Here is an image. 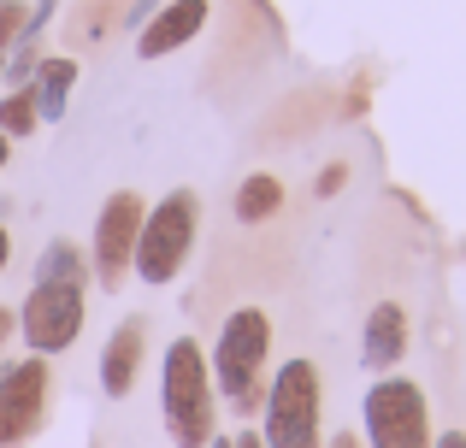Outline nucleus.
Masks as SVG:
<instances>
[{
    "label": "nucleus",
    "instance_id": "nucleus-20",
    "mask_svg": "<svg viewBox=\"0 0 466 448\" xmlns=\"http://www.w3.org/2000/svg\"><path fill=\"white\" fill-rule=\"evenodd\" d=\"M6 265H12V230L0 224V272H6Z\"/></svg>",
    "mask_w": 466,
    "mask_h": 448
},
{
    "label": "nucleus",
    "instance_id": "nucleus-11",
    "mask_svg": "<svg viewBox=\"0 0 466 448\" xmlns=\"http://www.w3.org/2000/svg\"><path fill=\"white\" fill-rule=\"evenodd\" d=\"M142 360H148V324L125 319L113 336H106V348H101V390H106V402H125V395L137 390Z\"/></svg>",
    "mask_w": 466,
    "mask_h": 448
},
{
    "label": "nucleus",
    "instance_id": "nucleus-3",
    "mask_svg": "<svg viewBox=\"0 0 466 448\" xmlns=\"http://www.w3.org/2000/svg\"><path fill=\"white\" fill-rule=\"evenodd\" d=\"M266 360H272V319H266V307L225 313L207 366H213V390L225 395L237 413H254V407L266 402V383H260Z\"/></svg>",
    "mask_w": 466,
    "mask_h": 448
},
{
    "label": "nucleus",
    "instance_id": "nucleus-23",
    "mask_svg": "<svg viewBox=\"0 0 466 448\" xmlns=\"http://www.w3.org/2000/svg\"><path fill=\"white\" fill-rule=\"evenodd\" d=\"M0 89H6V54H0Z\"/></svg>",
    "mask_w": 466,
    "mask_h": 448
},
{
    "label": "nucleus",
    "instance_id": "nucleus-6",
    "mask_svg": "<svg viewBox=\"0 0 466 448\" xmlns=\"http://www.w3.org/2000/svg\"><path fill=\"white\" fill-rule=\"evenodd\" d=\"M360 425H366V448H431V437H437L420 378H396V372L366 383Z\"/></svg>",
    "mask_w": 466,
    "mask_h": 448
},
{
    "label": "nucleus",
    "instance_id": "nucleus-8",
    "mask_svg": "<svg viewBox=\"0 0 466 448\" xmlns=\"http://www.w3.org/2000/svg\"><path fill=\"white\" fill-rule=\"evenodd\" d=\"M47 383H54V372H47L42 354L12 360L6 383H0V448H18L35 437V425L47 413Z\"/></svg>",
    "mask_w": 466,
    "mask_h": 448
},
{
    "label": "nucleus",
    "instance_id": "nucleus-7",
    "mask_svg": "<svg viewBox=\"0 0 466 448\" xmlns=\"http://www.w3.org/2000/svg\"><path fill=\"white\" fill-rule=\"evenodd\" d=\"M142 213L148 201L137 189H113L95 213V236H89V272L101 289H125L130 284V260H137V236H142Z\"/></svg>",
    "mask_w": 466,
    "mask_h": 448
},
{
    "label": "nucleus",
    "instance_id": "nucleus-4",
    "mask_svg": "<svg viewBox=\"0 0 466 448\" xmlns=\"http://www.w3.org/2000/svg\"><path fill=\"white\" fill-rule=\"evenodd\" d=\"M325 383L308 354H289L272 372L260 402V443L266 448H325Z\"/></svg>",
    "mask_w": 466,
    "mask_h": 448
},
{
    "label": "nucleus",
    "instance_id": "nucleus-22",
    "mask_svg": "<svg viewBox=\"0 0 466 448\" xmlns=\"http://www.w3.org/2000/svg\"><path fill=\"white\" fill-rule=\"evenodd\" d=\"M6 160H12V142H6V136H0V172H6Z\"/></svg>",
    "mask_w": 466,
    "mask_h": 448
},
{
    "label": "nucleus",
    "instance_id": "nucleus-12",
    "mask_svg": "<svg viewBox=\"0 0 466 448\" xmlns=\"http://www.w3.org/2000/svg\"><path fill=\"white\" fill-rule=\"evenodd\" d=\"M77 59L71 54H42V65H35V77L24 83V89L35 95V118L42 124H59L66 118V106H71V89H77Z\"/></svg>",
    "mask_w": 466,
    "mask_h": 448
},
{
    "label": "nucleus",
    "instance_id": "nucleus-15",
    "mask_svg": "<svg viewBox=\"0 0 466 448\" xmlns=\"http://www.w3.org/2000/svg\"><path fill=\"white\" fill-rule=\"evenodd\" d=\"M24 18H30V6H24V0H0V54H6V47L24 35Z\"/></svg>",
    "mask_w": 466,
    "mask_h": 448
},
{
    "label": "nucleus",
    "instance_id": "nucleus-25",
    "mask_svg": "<svg viewBox=\"0 0 466 448\" xmlns=\"http://www.w3.org/2000/svg\"><path fill=\"white\" fill-rule=\"evenodd\" d=\"M6 372H12V360H0V383H6Z\"/></svg>",
    "mask_w": 466,
    "mask_h": 448
},
{
    "label": "nucleus",
    "instance_id": "nucleus-17",
    "mask_svg": "<svg viewBox=\"0 0 466 448\" xmlns=\"http://www.w3.org/2000/svg\"><path fill=\"white\" fill-rule=\"evenodd\" d=\"M12 331H18V313H12V307H0V348L12 343Z\"/></svg>",
    "mask_w": 466,
    "mask_h": 448
},
{
    "label": "nucleus",
    "instance_id": "nucleus-5",
    "mask_svg": "<svg viewBox=\"0 0 466 448\" xmlns=\"http://www.w3.org/2000/svg\"><path fill=\"white\" fill-rule=\"evenodd\" d=\"M195 236H201V195L195 189H171L159 195L148 213H142V236H137V260H130V277L148 289H166L183 277L195 254Z\"/></svg>",
    "mask_w": 466,
    "mask_h": 448
},
{
    "label": "nucleus",
    "instance_id": "nucleus-19",
    "mask_svg": "<svg viewBox=\"0 0 466 448\" xmlns=\"http://www.w3.org/2000/svg\"><path fill=\"white\" fill-rule=\"evenodd\" d=\"M230 448H266V443H260V431H237V437H230Z\"/></svg>",
    "mask_w": 466,
    "mask_h": 448
},
{
    "label": "nucleus",
    "instance_id": "nucleus-18",
    "mask_svg": "<svg viewBox=\"0 0 466 448\" xmlns=\"http://www.w3.org/2000/svg\"><path fill=\"white\" fill-rule=\"evenodd\" d=\"M431 448H466V431H437Z\"/></svg>",
    "mask_w": 466,
    "mask_h": 448
},
{
    "label": "nucleus",
    "instance_id": "nucleus-2",
    "mask_svg": "<svg viewBox=\"0 0 466 448\" xmlns=\"http://www.w3.org/2000/svg\"><path fill=\"white\" fill-rule=\"evenodd\" d=\"M159 419L171 448H207L218 437V390L207 348L195 336H171L159 354Z\"/></svg>",
    "mask_w": 466,
    "mask_h": 448
},
{
    "label": "nucleus",
    "instance_id": "nucleus-10",
    "mask_svg": "<svg viewBox=\"0 0 466 448\" xmlns=\"http://www.w3.org/2000/svg\"><path fill=\"white\" fill-rule=\"evenodd\" d=\"M408 343H413V331H408V307H401V301H378V307L366 313V324H360V366L384 378V372H396V366H401Z\"/></svg>",
    "mask_w": 466,
    "mask_h": 448
},
{
    "label": "nucleus",
    "instance_id": "nucleus-9",
    "mask_svg": "<svg viewBox=\"0 0 466 448\" xmlns=\"http://www.w3.org/2000/svg\"><path fill=\"white\" fill-rule=\"evenodd\" d=\"M207 18H213V0H166L137 30V59H148V65L154 59H171L177 47H189L207 30Z\"/></svg>",
    "mask_w": 466,
    "mask_h": 448
},
{
    "label": "nucleus",
    "instance_id": "nucleus-13",
    "mask_svg": "<svg viewBox=\"0 0 466 448\" xmlns=\"http://www.w3.org/2000/svg\"><path fill=\"white\" fill-rule=\"evenodd\" d=\"M230 213H237V224H272L278 213H284V177L278 172H248L237 184V201H230Z\"/></svg>",
    "mask_w": 466,
    "mask_h": 448
},
{
    "label": "nucleus",
    "instance_id": "nucleus-24",
    "mask_svg": "<svg viewBox=\"0 0 466 448\" xmlns=\"http://www.w3.org/2000/svg\"><path fill=\"white\" fill-rule=\"evenodd\" d=\"M207 448H230V437H213V443H207Z\"/></svg>",
    "mask_w": 466,
    "mask_h": 448
},
{
    "label": "nucleus",
    "instance_id": "nucleus-21",
    "mask_svg": "<svg viewBox=\"0 0 466 448\" xmlns=\"http://www.w3.org/2000/svg\"><path fill=\"white\" fill-rule=\"evenodd\" d=\"M325 448H360V437H354V431H337V437H330Z\"/></svg>",
    "mask_w": 466,
    "mask_h": 448
},
{
    "label": "nucleus",
    "instance_id": "nucleus-1",
    "mask_svg": "<svg viewBox=\"0 0 466 448\" xmlns=\"http://www.w3.org/2000/svg\"><path fill=\"white\" fill-rule=\"evenodd\" d=\"M89 254L77 242H47L42 260H35L30 295L18 307V336L30 354L54 360L66 354L71 343L83 336V319H89Z\"/></svg>",
    "mask_w": 466,
    "mask_h": 448
},
{
    "label": "nucleus",
    "instance_id": "nucleus-16",
    "mask_svg": "<svg viewBox=\"0 0 466 448\" xmlns=\"http://www.w3.org/2000/svg\"><path fill=\"white\" fill-rule=\"evenodd\" d=\"M342 184H349V165H342V160H330L325 172L313 177V195H319V201H337V195H342Z\"/></svg>",
    "mask_w": 466,
    "mask_h": 448
},
{
    "label": "nucleus",
    "instance_id": "nucleus-14",
    "mask_svg": "<svg viewBox=\"0 0 466 448\" xmlns=\"http://www.w3.org/2000/svg\"><path fill=\"white\" fill-rule=\"evenodd\" d=\"M35 95L30 89H6L0 95V136L6 142H18V136H35Z\"/></svg>",
    "mask_w": 466,
    "mask_h": 448
}]
</instances>
